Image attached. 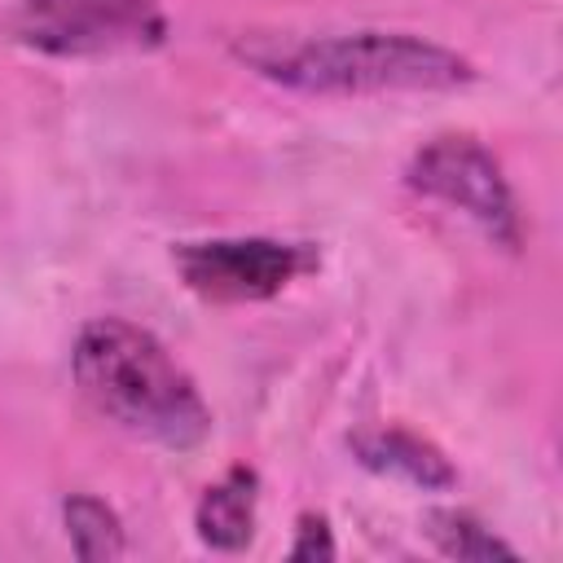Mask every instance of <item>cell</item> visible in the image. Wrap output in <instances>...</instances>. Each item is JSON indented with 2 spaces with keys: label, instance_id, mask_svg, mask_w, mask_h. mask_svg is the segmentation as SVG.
Instances as JSON below:
<instances>
[{
  "label": "cell",
  "instance_id": "6da1fadb",
  "mask_svg": "<svg viewBox=\"0 0 563 563\" xmlns=\"http://www.w3.org/2000/svg\"><path fill=\"white\" fill-rule=\"evenodd\" d=\"M238 57L295 92L383 97V92H453L475 66L413 31H321V35H251Z\"/></svg>",
  "mask_w": 563,
  "mask_h": 563
},
{
  "label": "cell",
  "instance_id": "7a4b0ae2",
  "mask_svg": "<svg viewBox=\"0 0 563 563\" xmlns=\"http://www.w3.org/2000/svg\"><path fill=\"white\" fill-rule=\"evenodd\" d=\"M70 374L88 405L114 427L163 449H198L211 435V409L176 356L123 317H97L79 330Z\"/></svg>",
  "mask_w": 563,
  "mask_h": 563
},
{
  "label": "cell",
  "instance_id": "3957f363",
  "mask_svg": "<svg viewBox=\"0 0 563 563\" xmlns=\"http://www.w3.org/2000/svg\"><path fill=\"white\" fill-rule=\"evenodd\" d=\"M9 35L48 57L145 53L163 44V0H18Z\"/></svg>",
  "mask_w": 563,
  "mask_h": 563
},
{
  "label": "cell",
  "instance_id": "277c9868",
  "mask_svg": "<svg viewBox=\"0 0 563 563\" xmlns=\"http://www.w3.org/2000/svg\"><path fill=\"white\" fill-rule=\"evenodd\" d=\"M409 189H418L431 202H444L449 211H462L493 246L515 251L523 238L515 189L501 172V163L475 141V136H435L427 141L405 172Z\"/></svg>",
  "mask_w": 563,
  "mask_h": 563
},
{
  "label": "cell",
  "instance_id": "5b68a950",
  "mask_svg": "<svg viewBox=\"0 0 563 563\" xmlns=\"http://www.w3.org/2000/svg\"><path fill=\"white\" fill-rule=\"evenodd\" d=\"M180 282L211 303H255L282 295L295 277L317 268L308 242L282 238H198L172 251Z\"/></svg>",
  "mask_w": 563,
  "mask_h": 563
},
{
  "label": "cell",
  "instance_id": "8992f818",
  "mask_svg": "<svg viewBox=\"0 0 563 563\" xmlns=\"http://www.w3.org/2000/svg\"><path fill=\"white\" fill-rule=\"evenodd\" d=\"M347 449L356 453L361 466H369L378 475H396L422 493H440V488L457 484L453 462L431 440H422L418 431H405V427H365L347 440Z\"/></svg>",
  "mask_w": 563,
  "mask_h": 563
},
{
  "label": "cell",
  "instance_id": "52a82bcc",
  "mask_svg": "<svg viewBox=\"0 0 563 563\" xmlns=\"http://www.w3.org/2000/svg\"><path fill=\"white\" fill-rule=\"evenodd\" d=\"M255 501H260V475L251 466H229L216 484L202 488L194 506L198 541L211 550H242L255 537Z\"/></svg>",
  "mask_w": 563,
  "mask_h": 563
},
{
  "label": "cell",
  "instance_id": "ba28073f",
  "mask_svg": "<svg viewBox=\"0 0 563 563\" xmlns=\"http://www.w3.org/2000/svg\"><path fill=\"white\" fill-rule=\"evenodd\" d=\"M62 523H66L70 550L84 563H106V559H119L128 550V537H123L119 515L101 497H92V493H70L62 501Z\"/></svg>",
  "mask_w": 563,
  "mask_h": 563
},
{
  "label": "cell",
  "instance_id": "9c48e42d",
  "mask_svg": "<svg viewBox=\"0 0 563 563\" xmlns=\"http://www.w3.org/2000/svg\"><path fill=\"white\" fill-rule=\"evenodd\" d=\"M427 537L444 559H466V563L519 559V550L510 541H501L493 528H484L466 510H427Z\"/></svg>",
  "mask_w": 563,
  "mask_h": 563
},
{
  "label": "cell",
  "instance_id": "30bf717a",
  "mask_svg": "<svg viewBox=\"0 0 563 563\" xmlns=\"http://www.w3.org/2000/svg\"><path fill=\"white\" fill-rule=\"evenodd\" d=\"M290 559L295 563H317V559H334V537L325 515H299L295 541H290Z\"/></svg>",
  "mask_w": 563,
  "mask_h": 563
}]
</instances>
